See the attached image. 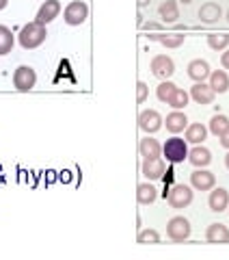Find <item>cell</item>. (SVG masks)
Returning a JSON list of instances; mask_svg holds the SVG:
<instances>
[{"mask_svg":"<svg viewBox=\"0 0 229 260\" xmlns=\"http://www.w3.org/2000/svg\"><path fill=\"white\" fill-rule=\"evenodd\" d=\"M214 89H212L210 85H206V83H195L193 87H190V98L197 104H212L214 102Z\"/></svg>","mask_w":229,"mask_h":260,"instance_id":"cell-13","label":"cell"},{"mask_svg":"<svg viewBox=\"0 0 229 260\" xmlns=\"http://www.w3.org/2000/svg\"><path fill=\"white\" fill-rule=\"evenodd\" d=\"M188 100H190V93H186L184 89H175V93H173V98L169 100V107H173L175 111H182V109H186L188 107Z\"/></svg>","mask_w":229,"mask_h":260,"instance_id":"cell-29","label":"cell"},{"mask_svg":"<svg viewBox=\"0 0 229 260\" xmlns=\"http://www.w3.org/2000/svg\"><path fill=\"white\" fill-rule=\"evenodd\" d=\"M175 89H177L175 83H171V80H162V83L158 85V89H156L158 100H160L162 104H169V100H171V98H173V93H175Z\"/></svg>","mask_w":229,"mask_h":260,"instance_id":"cell-27","label":"cell"},{"mask_svg":"<svg viewBox=\"0 0 229 260\" xmlns=\"http://www.w3.org/2000/svg\"><path fill=\"white\" fill-rule=\"evenodd\" d=\"M141 26H143L145 30H158V28H162V26H160V24H158V22H143V24H141Z\"/></svg>","mask_w":229,"mask_h":260,"instance_id":"cell-33","label":"cell"},{"mask_svg":"<svg viewBox=\"0 0 229 260\" xmlns=\"http://www.w3.org/2000/svg\"><path fill=\"white\" fill-rule=\"evenodd\" d=\"M35 85H37V74L30 65H20V68L13 72V87L18 89V91H30Z\"/></svg>","mask_w":229,"mask_h":260,"instance_id":"cell-6","label":"cell"},{"mask_svg":"<svg viewBox=\"0 0 229 260\" xmlns=\"http://www.w3.org/2000/svg\"><path fill=\"white\" fill-rule=\"evenodd\" d=\"M162 154L169 162H184L188 158V145H186V139H179V137H171L167 139V143L162 145Z\"/></svg>","mask_w":229,"mask_h":260,"instance_id":"cell-2","label":"cell"},{"mask_svg":"<svg viewBox=\"0 0 229 260\" xmlns=\"http://www.w3.org/2000/svg\"><path fill=\"white\" fill-rule=\"evenodd\" d=\"M46 37H48V30L44 24L28 22V24H24L20 30V46L24 50H35V48H39L46 42Z\"/></svg>","mask_w":229,"mask_h":260,"instance_id":"cell-1","label":"cell"},{"mask_svg":"<svg viewBox=\"0 0 229 260\" xmlns=\"http://www.w3.org/2000/svg\"><path fill=\"white\" fill-rule=\"evenodd\" d=\"M158 13L165 24H175L179 18V9H177V0H165L160 7H158Z\"/></svg>","mask_w":229,"mask_h":260,"instance_id":"cell-21","label":"cell"},{"mask_svg":"<svg viewBox=\"0 0 229 260\" xmlns=\"http://www.w3.org/2000/svg\"><path fill=\"white\" fill-rule=\"evenodd\" d=\"M13 44H15V39H13V32L3 26L0 24V56H5V54H9L13 50Z\"/></svg>","mask_w":229,"mask_h":260,"instance_id":"cell-24","label":"cell"},{"mask_svg":"<svg viewBox=\"0 0 229 260\" xmlns=\"http://www.w3.org/2000/svg\"><path fill=\"white\" fill-rule=\"evenodd\" d=\"M138 152H141L143 158H158L162 154V145L158 143V139H151V137L147 135L145 139H141V143H138Z\"/></svg>","mask_w":229,"mask_h":260,"instance_id":"cell-19","label":"cell"},{"mask_svg":"<svg viewBox=\"0 0 229 260\" xmlns=\"http://www.w3.org/2000/svg\"><path fill=\"white\" fill-rule=\"evenodd\" d=\"M59 13H61V3L59 0H44V5L39 7V11H37V18L35 22L39 24H50L52 20L59 18Z\"/></svg>","mask_w":229,"mask_h":260,"instance_id":"cell-11","label":"cell"},{"mask_svg":"<svg viewBox=\"0 0 229 260\" xmlns=\"http://www.w3.org/2000/svg\"><path fill=\"white\" fill-rule=\"evenodd\" d=\"M156 200H158V191H156V186H154V184L143 182V184L136 186V202L141 206H149Z\"/></svg>","mask_w":229,"mask_h":260,"instance_id":"cell-18","label":"cell"},{"mask_svg":"<svg viewBox=\"0 0 229 260\" xmlns=\"http://www.w3.org/2000/svg\"><path fill=\"white\" fill-rule=\"evenodd\" d=\"M218 139H220V145H223V148H225V150H229V128L225 130V133H223V135H220V137H218Z\"/></svg>","mask_w":229,"mask_h":260,"instance_id":"cell-32","label":"cell"},{"mask_svg":"<svg viewBox=\"0 0 229 260\" xmlns=\"http://www.w3.org/2000/svg\"><path fill=\"white\" fill-rule=\"evenodd\" d=\"M190 184H193V189H197V191H210V189H214L216 178L212 172H208V169L197 167L190 174Z\"/></svg>","mask_w":229,"mask_h":260,"instance_id":"cell-9","label":"cell"},{"mask_svg":"<svg viewBox=\"0 0 229 260\" xmlns=\"http://www.w3.org/2000/svg\"><path fill=\"white\" fill-rule=\"evenodd\" d=\"M227 22H229V11H227Z\"/></svg>","mask_w":229,"mask_h":260,"instance_id":"cell-40","label":"cell"},{"mask_svg":"<svg viewBox=\"0 0 229 260\" xmlns=\"http://www.w3.org/2000/svg\"><path fill=\"white\" fill-rule=\"evenodd\" d=\"M186 70H188V76H190L195 83H203V80L210 76V65H208V61H203V59L190 61Z\"/></svg>","mask_w":229,"mask_h":260,"instance_id":"cell-16","label":"cell"},{"mask_svg":"<svg viewBox=\"0 0 229 260\" xmlns=\"http://www.w3.org/2000/svg\"><path fill=\"white\" fill-rule=\"evenodd\" d=\"M225 167L229 169V152H227V156H225Z\"/></svg>","mask_w":229,"mask_h":260,"instance_id":"cell-38","label":"cell"},{"mask_svg":"<svg viewBox=\"0 0 229 260\" xmlns=\"http://www.w3.org/2000/svg\"><path fill=\"white\" fill-rule=\"evenodd\" d=\"M136 241L141 243V245H156V243H160V234L154 230V228H147V230H141V232H138Z\"/></svg>","mask_w":229,"mask_h":260,"instance_id":"cell-30","label":"cell"},{"mask_svg":"<svg viewBox=\"0 0 229 260\" xmlns=\"http://www.w3.org/2000/svg\"><path fill=\"white\" fill-rule=\"evenodd\" d=\"M169 202V206L171 208H186V206H190L193 204V189L190 186H186V184H175L173 189H171L167 193V198Z\"/></svg>","mask_w":229,"mask_h":260,"instance_id":"cell-5","label":"cell"},{"mask_svg":"<svg viewBox=\"0 0 229 260\" xmlns=\"http://www.w3.org/2000/svg\"><path fill=\"white\" fill-rule=\"evenodd\" d=\"M208 137V128L201 124V121H195V124H188L186 126V141L188 143H203Z\"/></svg>","mask_w":229,"mask_h":260,"instance_id":"cell-22","label":"cell"},{"mask_svg":"<svg viewBox=\"0 0 229 260\" xmlns=\"http://www.w3.org/2000/svg\"><path fill=\"white\" fill-rule=\"evenodd\" d=\"M208 46L216 52L227 50L229 48V35L227 32H212V35H208Z\"/></svg>","mask_w":229,"mask_h":260,"instance_id":"cell-26","label":"cell"},{"mask_svg":"<svg viewBox=\"0 0 229 260\" xmlns=\"http://www.w3.org/2000/svg\"><path fill=\"white\" fill-rule=\"evenodd\" d=\"M167 237L173 243H184L188 237H190V221L186 217H173L169 219L167 223Z\"/></svg>","mask_w":229,"mask_h":260,"instance_id":"cell-4","label":"cell"},{"mask_svg":"<svg viewBox=\"0 0 229 260\" xmlns=\"http://www.w3.org/2000/svg\"><path fill=\"white\" fill-rule=\"evenodd\" d=\"M141 172L147 180H162L167 167H165V160L160 156L158 158H143V165H141Z\"/></svg>","mask_w":229,"mask_h":260,"instance_id":"cell-10","label":"cell"},{"mask_svg":"<svg viewBox=\"0 0 229 260\" xmlns=\"http://www.w3.org/2000/svg\"><path fill=\"white\" fill-rule=\"evenodd\" d=\"M147 98H149V87H147V83H136V102L138 104H143Z\"/></svg>","mask_w":229,"mask_h":260,"instance_id":"cell-31","label":"cell"},{"mask_svg":"<svg viewBox=\"0 0 229 260\" xmlns=\"http://www.w3.org/2000/svg\"><path fill=\"white\" fill-rule=\"evenodd\" d=\"M149 39H154V42H160L165 48H179L184 44V35H147Z\"/></svg>","mask_w":229,"mask_h":260,"instance_id":"cell-28","label":"cell"},{"mask_svg":"<svg viewBox=\"0 0 229 260\" xmlns=\"http://www.w3.org/2000/svg\"><path fill=\"white\" fill-rule=\"evenodd\" d=\"M220 65H223V70H229V48L220 54Z\"/></svg>","mask_w":229,"mask_h":260,"instance_id":"cell-34","label":"cell"},{"mask_svg":"<svg viewBox=\"0 0 229 260\" xmlns=\"http://www.w3.org/2000/svg\"><path fill=\"white\" fill-rule=\"evenodd\" d=\"M227 128H229V117H225L223 113H216V115L210 119V128H208V130H210V133L214 135V137H220Z\"/></svg>","mask_w":229,"mask_h":260,"instance_id":"cell-25","label":"cell"},{"mask_svg":"<svg viewBox=\"0 0 229 260\" xmlns=\"http://www.w3.org/2000/svg\"><path fill=\"white\" fill-rule=\"evenodd\" d=\"M210 87L214 89V93H225L229 89V76L225 70H216V72H210Z\"/></svg>","mask_w":229,"mask_h":260,"instance_id":"cell-23","label":"cell"},{"mask_svg":"<svg viewBox=\"0 0 229 260\" xmlns=\"http://www.w3.org/2000/svg\"><path fill=\"white\" fill-rule=\"evenodd\" d=\"M7 5H9V0H0V11L7 9Z\"/></svg>","mask_w":229,"mask_h":260,"instance_id":"cell-37","label":"cell"},{"mask_svg":"<svg viewBox=\"0 0 229 260\" xmlns=\"http://www.w3.org/2000/svg\"><path fill=\"white\" fill-rule=\"evenodd\" d=\"M162 115L158 111H154V109H145L138 113V128L143 130V133L147 135H156L158 130L162 128Z\"/></svg>","mask_w":229,"mask_h":260,"instance_id":"cell-7","label":"cell"},{"mask_svg":"<svg viewBox=\"0 0 229 260\" xmlns=\"http://www.w3.org/2000/svg\"><path fill=\"white\" fill-rule=\"evenodd\" d=\"M179 3H182V5H190L193 0H179Z\"/></svg>","mask_w":229,"mask_h":260,"instance_id":"cell-39","label":"cell"},{"mask_svg":"<svg viewBox=\"0 0 229 260\" xmlns=\"http://www.w3.org/2000/svg\"><path fill=\"white\" fill-rule=\"evenodd\" d=\"M149 70H151L154 76L167 80L169 76H173L175 63H173V59H171V56H167V54H156V56L151 59V63H149Z\"/></svg>","mask_w":229,"mask_h":260,"instance_id":"cell-8","label":"cell"},{"mask_svg":"<svg viewBox=\"0 0 229 260\" xmlns=\"http://www.w3.org/2000/svg\"><path fill=\"white\" fill-rule=\"evenodd\" d=\"M227 208H229V206H227Z\"/></svg>","mask_w":229,"mask_h":260,"instance_id":"cell-41","label":"cell"},{"mask_svg":"<svg viewBox=\"0 0 229 260\" xmlns=\"http://www.w3.org/2000/svg\"><path fill=\"white\" fill-rule=\"evenodd\" d=\"M220 18H223V9H220L218 3H206V5H201L199 20L203 24H216Z\"/></svg>","mask_w":229,"mask_h":260,"instance_id":"cell-15","label":"cell"},{"mask_svg":"<svg viewBox=\"0 0 229 260\" xmlns=\"http://www.w3.org/2000/svg\"><path fill=\"white\" fill-rule=\"evenodd\" d=\"M136 3H138V7H147V5L151 3V0H136Z\"/></svg>","mask_w":229,"mask_h":260,"instance_id":"cell-36","label":"cell"},{"mask_svg":"<svg viewBox=\"0 0 229 260\" xmlns=\"http://www.w3.org/2000/svg\"><path fill=\"white\" fill-rule=\"evenodd\" d=\"M208 206L212 213H223V210H227L229 206V193L225 189H210V198H208Z\"/></svg>","mask_w":229,"mask_h":260,"instance_id":"cell-12","label":"cell"},{"mask_svg":"<svg viewBox=\"0 0 229 260\" xmlns=\"http://www.w3.org/2000/svg\"><path fill=\"white\" fill-rule=\"evenodd\" d=\"M87 18H89V7L83 0H71L63 11V20L67 22L69 26H80L83 22H87Z\"/></svg>","mask_w":229,"mask_h":260,"instance_id":"cell-3","label":"cell"},{"mask_svg":"<svg viewBox=\"0 0 229 260\" xmlns=\"http://www.w3.org/2000/svg\"><path fill=\"white\" fill-rule=\"evenodd\" d=\"M206 241L208 243H229V230L223 223H210L206 230Z\"/></svg>","mask_w":229,"mask_h":260,"instance_id":"cell-20","label":"cell"},{"mask_svg":"<svg viewBox=\"0 0 229 260\" xmlns=\"http://www.w3.org/2000/svg\"><path fill=\"white\" fill-rule=\"evenodd\" d=\"M188 160H190L195 167H208L212 162V152L197 143L193 150H188Z\"/></svg>","mask_w":229,"mask_h":260,"instance_id":"cell-17","label":"cell"},{"mask_svg":"<svg viewBox=\"0 0 229 260\" xmlns=\"http://www.w3.org/2000/svg\"><path fill=\"white\" fill-rule=\"evenodd\" d=\"M167 130L171 135H179V133H184L186 126H188V117H186V113L184 111H173V113H169L167 115Z\"/></svg>","mask_w":229,"mask_h":260,"instance_id":"cell-14","label":"cell"},{"mask_svg":"<svg viewBox=\"0 0 229 260\" xmlns=\"http://www.w3.org/2000/svg\"><path fill=\"white\" fill-rule=\"evenodd\" d=\"M162 180H165V184H171V182H173V169H167L165 176H162Z\"/></svg>","mask_w":229,"mask_h":260,"instance_id":"cell-35","label":"cell"}]
</instances>
